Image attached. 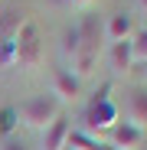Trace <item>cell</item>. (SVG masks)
<instances>
[{
  "label": "cell",
  "mask_w": 147,
  "mask_h": 150,
  "mask_svg": "<svg viewBox=\"0 0 147 150\" xmlns=\"http://www.w3.org/2000/svg\"><path fill=\"white\" fill-rule=\"evenodd\" d=\"M75 30H79V42H82V49H88V52H98V56H102V46H105V23H102V16H98L95 10H88Z\"/></svg>",
  "instance_id": "277c9868"
},
{
  "label": "cell",
  "mask_w": 147,
  "mask_h": 150,
  "mask_svg": "<svg viewBox=\"0 0 147 150\" xmlns=\"http://www.w3.org/2000/svg\"><path fill=\"white\" fill-rule=\"evenodd\" d=\"M137 4H141V10H144V13H147V0H137Z\"/></svg>",
  "instance_id": "ac0fdd59"
},
{
  "label": "cell",
  "mask_w": 147,
  "mask_h": 150,
  "mask_svg": "<svg viewBox=\"0 0 147 150\" xmlns=\"http://www.w3.org/2000/svg\"><path fill=\"white\" fill-rule=\"evenodd\" d=\"M62 49H65V56H69V59L82 49V42H79V30H65V36H62Z\"/></svg>",
  "instance_id": "5bb4252c"
},
{
  "label": "cell",
  "mask_w": 147,
  "mask_h": 150,
  "mask_svg": "<svg viewBox=\"0 0 147 150\" xmlns=\"http://www.w3.org/2000/svg\"><path fill=\"white\" fill-rule=\"evenodd\" d=\"M65 147H72V150H114V147H108V144H102V140L88 137L85 131H72V134H69V144H65Z\"/></svg>",
  "instance_id": "7c38bea8"
},
{
  "label": "cell",
  "mask_w": 147,
  "mask_h": 150,
  "mask_svg": "<svg viewBox=\"0 0 147 150\" xmlns=\"http://www.w3.org/2000/svg\"><path fill=\"white\" fill-rule=\"evenodd\" d=\"M13 124H16V111H13V108H0V134L13 137V134H10Z\"/></svg>",
  "instance_id": "9a60e30c"
},
{
  "label": "cell",
  "mask_w": 147,
  "mask_h": 150,
  "mask_svg": "<svg viewBox=\"0 0 147 150\" xmlns=\"http://www.w3.org/2000/svg\"><path fill=\"white\" fill-rule=\"evenodd\" d=\"M134 36V16L131 13H114V16H108V23H105V39L114 46V42H124V39H131Z\"/></svg>",
  "instance_id": "9c48e42d"
},
{
  "label": "cell",
  "mask_w": 147,
  "mask_h": 150,
  "mask_svg": "<svg viewBox=\"0 0 147 150\" xmlns=\"http://www.w3.org/2000/svg\"><path fill=\"white\" fill-rule=\"evenodd\" d=\"M144 140H147L144 131H137L134 124H128V121H121L118 127L111 131V144L108 147H114V150H141Z\"/></svg>",
  "instance_id": "52a82bcc"
},
{
  "label": "cell",
  "mask_w": 147,
  "mask_h": 150,
  "mask_svg": "<svg viewBox=\"0 0 147 150\" xmlns=\"http://www.w3.org/2000/svg\"><path fill=\"white\" fill-rule=\"evenodd\" d=\"M128 124L147 134V85H137L128 95Z\"/></svg>",
  "instance_id": "ba28073f"
},
{
  "label": "cell",
  "mask_w": 147,
  "mask_h": 150,
  "mask_svg": "<svg viewBox=\"0 0 147 150\" xmlns=\"http://www.w3.org/2000/svg\"><path fill=\"white\" fill-rule=\"evenodd\" d=\"M95 65H98V52H88V49H79L75 56H72V75L82 82V79H88V75L95 72Z\"/></svg>",
  "instance_id": "8fae6325"
},
{
  "label": "cell",
  "mask_w": 147,
  "mask_h": 150,
  "mask_svg": "<svg viewBox=\"0 0 147 150\" xmlns=\"http://www.w3.org/2000/svg\"><path fill=\"white\" fill-rule=\"evenodd\" d=\"M65 4H72V7H75V10H92V4H95V0H65Z\"/></svg>",
  "instance_id": "e0dca14e"
},
{
  "label": "cell",
  "mask_w": 147,
  "mask_h": 150,
  "mask_svg": "<svg viewBox=\"0 0 147 150\" xmlns=\"http://www.w3.org/2000/svg\"><path fill=\"white\" fill-rule=\"evenodd\" d=\"M65 150H72V147H65Z\"/></svg>",
  "instance_id": "d6986e66"
},
{
  "label": "cell",
  "mask_w": 147,
  "mask_h": 150,
  "mask_svg": "<svg viewBox=\"0 0 147 150\" xmlns=\"http://www.w3.org/2000/svg\"><path fill=\"white\" fill-rule=\"evenodd\" d=\"M108 62H111V72H114V75H128V72H134L137 65H134V52H131V39L114 42L111 52H108Z\"/></svg>",
  "instance_id": "30bf717a"
},
{
  "label": "cell",
  "mask_w": 147,
  "mask_h": 150,
  "mask_svg": "<svg viewBox=\"0 0 147 150\" xmlns=\"http://www.w3.org/2000/svg\"><path fill=\"white\" fill-rule=\"evenodd\" d=\"M121 124V111H118V105L111 101V95L105 91V95H98L95 101H92V108H88V114H85V134L88 137H95V134H102V131H114Z\"/></svg>",
  "instance_id": "3957f363"
},
{
  "label": "cell",
  "mask_w": 147,
  "mask_h": 150,
  "mask_svg": "<svg viewBox=\"0 0 147 150\" xmlns=\"http://www.w3.org/2000/svg\"><path fill=\"white\" fill-rule=\"evenodd\" d=\"M131 52H134V65L147 62V30H141L137 36H131Z\"/></svg>",
  "instance_id": "4fadbf2b"
},
{
  "label": "cell",
  "mask_w": 147,
  "mask_h": 150,
  "mask_svg": "<svg viewBox=\"0 0 147 150\" xmlns=\"http://www.w3.org/2000/svg\"><path fill=\"white\" fill-rule=\"evenodd\" d=\"M0 150H26V144H23L20 137H4V144H0Z\"/></svg>",
  "instance_id": "2e32d148"
},
{
  "label": "cell",
  "mask_w": 147,
  "mask_h": 150,
  "mask_svg": "<svg viewBox=\"0 0 147 150\" xmlns=\"http://www.w3.org/2000/svg\"><path fill=\"white\" fill-rule=\"evenodd\" d=\"M53 98L59 105H72L82 98V82L72 75L69 69H56L53 72Z\"/></svg>",
  "instance_id": "5b68a950"
},
{
  "label": "cell",
  "mask_w": 147,
  "mask_h": 150,
  "mask_svg": "<svg viewBox=\"0 0 147 150\" xmlns=\"http://www.w3.org/2000/svg\"><path fill=\"white\" fill-rule=\"evenodd\" d=\"M69 134H72V124L65 114H59L46 131H39V150H65Z\"/></svg>",
  "instance_id": "8992f818"
},
{
  "label": "cell",
  "mask_w": 147,
  "mask_h": 150,
  "mask_svg": "<svg viewBox=\"0 0 147 150\" xmlns=\"http://www.w3.org/2000/svg\"><path fill=\"white\" fill-rule=\"evenodd\" d=\"M10 42H13V65H16V69L33 72V69L43 65V39H39L36 23L23 20L20 30L10 36Z\"/></svg>",
  "instance_id": "6da1fadb"
},
{
  "label": "cell",
  "mask_w": 147,
  "mask_h": 150,
  "mask_svg": "<svg viewBox=\"0 0 147 150\" xmlns=\"http://www.w3.org/2000/svg\"><path fill=\"white\" fill-rule=\"evenodd\" d=\"M13 111H16L20 124H26V127H33V131H46L49 124L62 114V105L53 95H33V98H26V101H20Z\"/></svg>",
  "instance_id": "7a4b0ae2"
}]
</instances>
